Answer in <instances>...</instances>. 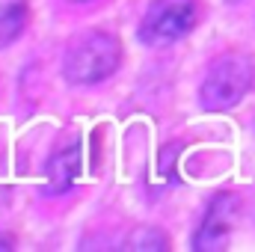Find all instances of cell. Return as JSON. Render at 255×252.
<instances>
[{"label": "cell", "instance_id": "6da1fadb", "mask_svg": "<svg viewBox=\"0 0 255 252\" xmlns=\"http://www.w3.org/2000/svg\"><path fill=\"white\" fill-rule=\"evenodd\" d=\"M255 83V57L244 51H229L208 65L199 83V107L205 113L232 110Z\"/></svg>", "mask_w": 255, "mask_h": 252}, {"label": "cell", "instance_id": "7a4b0ae2", "mask_svg": "<svg viewBox=\"0 0 255 252\" xmlns=\"http://www.w3.org/2000/svg\"><path fill=\"white\" fill-rule=\"evenodd\" d=\"M119 63H122V42L110 30H86L68 45L63 71L68 83L89 86L110 77Z\"/></svg>", "mask_w": 255, "mask_h": 252}, {"label": "cell", "instance_id": "3957f363", "mask_svg": "<svg viewBox=\"0 0 255 252\" xmlns=\"http://www.w3.org/2000/svg\"><path fill=\"white\" fill-rule=\"evenodd\" d=\"M199 0H151L139 21V39L145 45H172L199 24Z\"/></svg>", "mask_w": 255, "mask_h": 252}, {"label": "cell", "instance_id": "277c9868", "mask_svg": "<svg viewBox=\"0 0 255 252\" xmlns=\"http://www.w3.org/2000/svg\"><path fill=\"white\" fill-rule=\"evenodd\" d=\"M238 214H241V196L238 193H217L214 202L208 205L202 223H199V232L193 238V250H205V252L226 250L229 238H232V229L238 223Z\"/></svg>", "mask_w": 255, "mask_h": 252}, {"label": "cell", "instance_id": "5b68a950", "mask_svg": "<svg viewBox=\"0 0 255 252\" xmlns=\"http://www.w3.org/2000/svg\"><path fill=\"white\" fill-rule=\"evenodd\" d=\"M83 166V151L77 139H65L48 160V193H68Z\"/></svg>", "mask_w": 255, "mask_h": 252}, {"label": "cell", "instance_id": "8992f818", "mask_svg": "<svg viewBox=\"0 0 255 252\" xmlns=\"http://www.w3.org/2000/svg\"><path fill=\"white\" fill-rule=\"evenodd\" d=\"M27 18H30V12H27L24 0H9V3L0 6V48L12 45L24 33Z\"/></svg>", "mask_w": 255, "mask_h": 252}, {"label": "cell", "instance_id": "52a82bcc", "mask_svg": "<svg viewBox=\"0 0 255 252\" xmlns=\"http://www.w3.org/2000/svg\"><path fill=\"white\" fill-rule=\"evenodd\" d=\"M122 247H125V250H169V241L163 238L160 229L142 226V229H133V232L128 235Z\"/></svg>", "mask_w": 255, "mask_h": 252}, {"label": "cell", "instance_id": "ba28073f", "mask_svg": "<svg viewBox=\"0 0 255 252\" xmlns=\"http://www.w3.org/2000/svg\"><path fill=\"white\" fill-rule=\"evenodd\" d=\"M12 247H15V241L6 238V235H0V250H12Z\"/></svg>", "mask_w": 255, "mask_h": 252}, {"label": "cell", "instance_id": "9c48e42d", "mask_svg": "<svg viewBox=\"0 0 255 252\" xmlns=\"http://www.w3.org/2000/svg\"><path fill=\"white\" fill-rule=\"evenodd\" d=\"M71 3H89V0H71Z\"/></svg>", "mask_w": 255, "mask_h": 252}]
</instances>
